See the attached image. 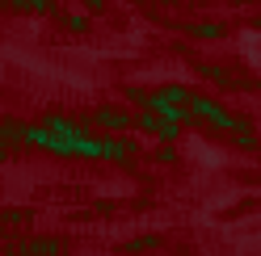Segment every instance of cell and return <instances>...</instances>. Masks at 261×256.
Wrapping results in <instances>:
<instances>
[{
  "label": "cell",
  "mask_w": 261,
  "mask_h": 256,
  "mask_svg": "<svg viewBox=\"0 0 261 256\" xmlns=\"http://www.w3.org/2000/svg\"><path fill=\"white\" fill-rule=\"evenodd\" d=\"M93 122L97 126H110V131H126V126H135V118H130L126 109H114V105H101L93 114Z\"/></svg>",
  "instance_id": "4"
},
{
  "label": "cell",
  "mask_w": 261,
  "mask_h": 256,
  "mask_svg": "<svg viewBox=\"0 0 261 256\" xmlns=\"http://www.w3.org/2000/svg\"><path fill=\"white\" fill-rule=\"evenodd\" d=\"M156 244H160L156 235H139V239H126L122 252H126V256H139V252H148V248H156Z\"/></svg>",
  "instance_id": "6"
},
{
  "label": "cell",
  "mask_w": 261,
  "mask_h": 256,
  "mask_svg": "<svg viewBox=\"0 0 261 256\" xmlns=\"http://www.w3.org/2000/svg\"><path fill=\"white\" fill-rule=\"evenodd\" d=\"M139 155V143L135 139H106V159L110 164H130Z\"/></svg>",
  "instance_id": "2"
},
{
  "label": "cell",
  "mask_w": 261,
  "mask_h": 256,
  "mask_svg": "<svg viewBox=\"0 0 261 256\" xmlns=\"http://www.w3.org/2000/svg\"><path fill=\"white\" fill-rule=\"evenodd\" d=\"M257 29H261V21H257Z\"/></svg>",
  "instance_id": "11"
},
{
  "label": "cell",
  "mask_w": 261,
  "mask_h": 256,
  "mask_svg": "<svg viewBox=\"0 0 261 256\" xmlns=\"http://www.w3.org/2000/svg\"><path fill=\"white\" fill-rule=\"evenodd\" d=\"M63 25H68L72 34H85V29H89V17H85V13H72V17L63 21Z\"/></svg>",
  "instance_id": "9"
},
{
  "label": "cell",
  "mask_w": 261,
  "mask_h": 256,
  "mask_svg": "<svg viewBox=\"0 0 261 256\" xmlns=\"http://www.w3.org/2000/svg\"><path fill=\"white\" fill-rule=\"evenodd\" d=\"M17 252H25V256H59L63 244L59 239H30V244H21Z\"/></svg>",
  "instance_id": "5"
},
{
  "label": "cell",
  "mask_w": 261,
  "mask_h": 256,
  "mask_svg": "<svg viewBox=\"0 0 261 256\" xmlns=\"http://www.w3.org/2000/svg\"><path fill=\"white\" fill-rule=\"evenodd\" d=\"M156 159H160V164H177V147H173V143H165V147L156 151Z\"/></svg>",
  "instance_id": "10"
},
{
  "label": "cell",
  "mask_w": 261,
  "mask_h": 256,
  "mask_svg": "<svg viewBox=\"0 0 261 256\" xmlns=\"http://www.w3.org/2000/svg\"><path fill=\"white\" fill-rule=\"evenodd\" d=\"M190 114L198 118V122H211V126H215V131H227V135L236 131V118L227 114V109H223L219 101L202 97V92H194V101H190Z\"/></svg>",
  "instance_id": "1"
},
{
  "label": "cell",
  "mask_w": 261,
  "mask_h": 256,
  "mask_svg": "<svg viewBox=\"0 0 261 256\" xmlns=\"http://www.w3.org/2000/svg\"><path fill=\"white\" fill-rule=\"evenodd\" d=\"M190 34L194 38H223V25L219 21H198V25H190Z\"/></svg>",
  "instance_id": "7"
},
{
  "label": "cell",
  "mask_w": 261,
  "mask_h": 256,
  "mask_svg": "<svg viewBox=\"0 0 261 256\" xmlns=\"http://www.w3.org/2000/svg\"><path fill=\"white\" fill-rule=\"evenodd\" d=\"M13 9H25V13H51V0H9Z\"/></svg>",
  "instance_id": "8"
},
{
  "label": "cell",
  "mask_w": 261,
  "mask_h": 256,
  "mask_svg": "<svg viewBox=\"0 0 261 256\" xmlns=\"http://www.w3.org/2000/svg\"><path fill=\"white\" fill-rule=\"evenodd\" d=\"M42 126H51V131H55V135H63V139L89 135V126H85V122H76V118H68V114H46V118H42Z\"/></svg>",
  "instance_id": "3"
}]
</instances>
